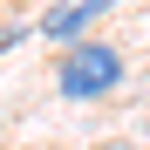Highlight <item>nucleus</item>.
Returning <instances> with one entry per match:
<instances>
[{
    "label": "nucleus",
    "instance_id": "f257e3e1",
    "mask_svg": "<svg viewBox=\"0 0 150 150\" xmlns=\"http://www.w3.org/2000/svg\"><path fill=\"white\" fill-rule=\"evenodd\" d=\"M123 75H130L123 48L82 34L75 48H62V62H55V96H62V103H103V96L123 89Z\"/></svg>",
    "mask_w": 150,
    "mask_h": 150
},
{
    "label": "nucleus",
    "instance_id": "f03ea898",
    "mask_svg": "<svg viewBox=\"0 0 150 150\" xmlns=\"http://www.w3.org/2000/svg\"><path fill=\"white\" fill-rule=\"evenodd\" d=\"M109 7H116V0H55V7H48V14L34 21V28H41L48 41H62V48H75V41L89 34V21H96V14H109Z\"/></svg>",
    "mask_w": 150,
    "mask_h": 150
},
{
    "label": "nucleus",
    "instance_id": "7ed1b4c3",
    "mask_svg": "<svg viewBox=\"0 0 150 150\" xmlns=\"http://www.w3.org/2000/svg\"><path fill=\"white\" fill-rule=\"evenodd\" d=\"M143 130H150V123H143Z\"/></svg>",
    "mask_w": 150,
    "mask_h": 150
}]
</instances>
